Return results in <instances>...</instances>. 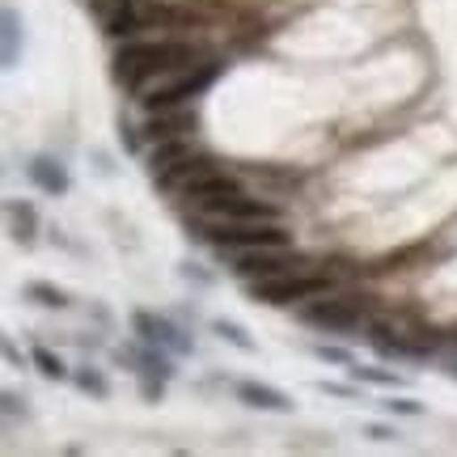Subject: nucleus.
I'll list each match as a JSON object with an SVG mask.
<instances>
[{
    "label": "nucleus",
    "instance_id": "nucleus-11",
    "mask_svg": "<svg viewBox=\"0 0 457 457\" xmlns=\"http://www.w3.org/2000/svg\"><path fill=\"white\" fill-rule=\"evenodd\" d=\"M131 322H136V330H140L148 343H165V347H174V352H191V343L179 339V330L170 327L165 318H153V313H136Z\"/></svg>",
    "mask_w": 457,
    "mask_h": 457
},
{
    "label": "nucleus",
    "instance_id": "nucleus-4",
    "mask_svg": "<svg viewBox=\"0 0 457 457\" xmlns=\"http://www.w3.org/2000/svg\"><path fill=\"white\" fill-rule=\"evenodd\" d=\"M254 301L262 305H301V301H313V296L330 293V276L322 271H284V276H271V279H254L250 284Z\"/></svg>",
    "mask_w": 457,
    "mask_h": 457
},
{
    "label": "nucleus",
    "instance_id": "nucleus-3",
    "mask_svg": "<svg viewBox=\"0 0 457 457\" xmlns=\"http://www.w3.org/2000/svg\"><path fill=\"white\" fill-rule=\"evenodd\" d=\"M204 242L216 250H262V245H288V228L279 220H228V216H204L199 220Z\"/></svg>",
    "mask_w": 457,
    "mask_h": 457
},
{
    "label": "nucleus",
    "instance_id": "nucleus-19",
    "mask_svg": "<svg viewBox=\"0 0 457 457\" xmlns=\"http://www.w3.org/2000/svg\"><path fill=\"white\" fill-rule=\"evenodd\" d=\"M77 386L81 390H94V394H106V381L98 373H77Z\"/></svg>",
    "mask_w": 457,
    "mask_h": 457
},
{
    "label": "nucleus",
    "instance_id": "nucleus-15",
    "mask_svg": "<svg viewBox=\"0 0 457 457\" xmlns=\"http://www.w3.org/2000/svg\"><path fill=\"white\" fill-rule=\"evenodd\" d=\"M26 293H30L38 305H55V310H64V305H68L64 293H60V288H51V284H30Z\"/></svg>",
    "mask_w": 457,
    "mask_h": 457
},
{
    "label": "nucleus",
    "instance_id": "nucleus-12",
    "mask_svg": "<svg viewBox=\"0 0 457 457\" xmlns=\"http://www.w3.org/2000/svg\"><path fill=\"white\" fill-rule=\"evenodd\" d=\"M237 398H242V403H250V407H259V411H288V407H293V403H288L279 390L259 386V381H237Z\"/></svg>",
    "mask_w": 457,
    "mask_h": 457
},
{
    "label": "nucleus",
    "instance_id": "nucleus-17",
    "mask_svg": "<svg viewBox=\"0 0 457 457\" xmlns=\"http://www.w3.org/2000/svg\"><path fill=\"white\" fill-rule=\"evenodd\" d=\"M4 64H17V13H4Z\"/></svg>",
    "mask_w": 457,
    "mask_h": 457
},
{
    "label": "nucleus",
    "instance_id": "nucleus-8",
    "mask_svg": "<svg viewBox=\"0 0 457 457\" xmlns=\"http://www.w3.org/2000/svg\"><path fill=\"white\" fill-rule=\"evenodd\" d=\"M187 131H195V111H187V106H170V111H153L145 123V136L153 145H162V140H179Z\"/></svg>",
    "mask_w": 457,
    "mask_h": 457
},
{
    "label": "nucleus",
    "instance_id": "nucleus-2",
    "mask_svg": "<svg viewBox=\"0 0 457 457\" xmlns=\"http://www.w3.org/2000/svg\"><path fill=\"white\" fill-rule=\"evenodd\" d=\"M216 72H220L216 60H195V64L179 68V72H165V77H157V81H148L145 89H140V106H145L148 114L170 111V106H187V102L199 98V94L216 81Z\"/></svg>",
    "mask_w": 457,
    "mask_h": 457
},
{
    "label": "nucleus",
    "instance_id": "nucleus-6",
    "mask_svg": "<svg viewBox=\"0 0 457 457\" xmlns=\"http://www.w3.org/2000/svg\"><path fill=\"white\" fill-rule=\"evenodd\" d=\"M296 267H301V259L288 254L284 245H262V250H237L233 276H242L245 284H254V279L284 276V271H296Z\"/></svg>",
    "mask_w": 457,
    "mask_h": 457
},
{
    "label": "nucleus",
    "instance_id": "nucleus-18",
    "mask_svg": "<svg viewBox=\"0 0 457 457\" xmlns=\"http://www.w3.org/2000/svg\"><path fill=\"white\" fill-rule=\"evenodd\" d=\"M34 364L43 369V377H64V364H60V356H51L47 347H34Z\"/></svg>",
    "mask_w": 457,
    "mask_h": 457
},
{
    "label": "nucleus",
    "instance_id": "nucleus-5",
    "mask_svg": "<svg viewBox=\"0 0 457 457\" xmlns=\"http://www.w3.org/2000/svg\"><path fill=\"white\" fill-rule=\"evenodd\" d=\"M369 318V296H327L301 305V322L318 330H352Z\"/></svg>",
    "mask_w": 457,
    "mask_h": 457
},
{
    "label": "nucleus",
    "instance_id": "nucleus-7",
    "mask_svg": "<svg viewBox=\"0 0 457 457\" xmlns=\"http://www.w3.org/2000/svg\"><path fill=\"white\" fill-rule=\"evenodd\" d=\"M204 216H228V220H276V208L267 199H254V195H242V191H228V195H216V199H204L195 204Z\"/></svg>",
    "mask_w": 457,
    "mask_h": 457
},
{
    "label": "nucleus",
    "instance_id": "nucleus-14",
    "mask_svg": "<svg viewBox=\"0 0 457 457\" xmlns=\"http://www.w3.org/2000/svg\"><path fill=\"white\" fill-rule=\"evenodd\" d=\"M9 216H13L17 237H21V242H30V237H34V208H21V204H13V208H9Z\"/></svg>",
    "mask_w": 457,
    "mask_h": 457
},
{
    "label": "nucleus",
    "instance_id": "nucleus-10",
    "mask_svg": "<svg viewBox=\"0 0 457 457\" xmlns=\"http://www.w3.org/2000/svg\"><path fill=\"white\" fill-rule=\"evenodd\" d=\"M191 157H195V145H191L187 136L162 140V145H153V153H148V174H153V179H165L170 170H179V165L191 162Z\"/></svg>",
    "mask_w": 457,
    "mask_h": 457
},
{
    "label": "nucleus",
    "instance_id": "nucleus-13",
    "mask_svg": "<svg viewBox=\"0 0 457 457\" xmlns=\"http://www.w3.org/2000/svg\"><path fill=\"white\" fill-rule=\"evenodd\" d=\"M30 179L38 182V191H47V195H64L68 191V174L55 162H47V157H34L30 162Z\"/></svg>",
    "mask_w": 457,
    "mask_h": 457
},
{
    "label": "nucleus",
    "instance_id": "nucleus-1",
    "mask_svg": "<svg viewBox=\"0 0 457 457\" xmlns=\"http://www.w3.org/2000/svg\"><path fill=\"white\" fill-rule=\"evenodd\" d=\"M195 60L199 47L182 43V38H136V43H123L114 51V81L140 94L148 81H157L165 72H179Z\"/></svg>",
    "mask_w": 457,
    "mask_h": 457
},
{
    "label": "nucleus",
    "instance_id": "nucleus-16",
    "mask_svg": "<svg viewBox=\"0 0 457 457\" xmlns=\"http://www.w3.org/2000/svg\"><path fill=\"white\" fill-rule=\"evenodd\" d=\"M212 327H216V335H225L228 343H237V347H242V352H250V347H254V343L245 339V330L237 327V322H225V318H216Z\"/></svg>",
    "mask_w": 457,
    "mask_h": 457
},
{
    "label": "nucleus",
    "instance_id": "nucleus-20",
    "mask_svg": "<svg viewBox=\"0 0 457 457\" xmlns=\"http://www.w3.org/2000/svg\"><path fill=\"white\" fill-rule=\"evenodd\" d=\"M356 377H364V381H377V386H390L394 373H381V369H352Z\"/></svg>",
    "mask_w": 457,
    "mask_h": 457
},
{
    "label": "nucleus",
    "instance_id": "nucleus-21",
    "mask_svg": "<svg viewBox=\"0 0 457 457\" xmlns=\"http://www.w3.org/2000/svg\"><path fill=\"white\" fill-rule=\"evenodd\" d=\"M318 356H322V360H335V364H347V352H339V347H318Z\"/></svg>",
    "mask_w": 457,
    "mask_h": 457
},
{
    "label": "nucleus",
    "instance_id": "nucleus-22",
    "mask_svg": "<svg viewBox=\"0 0 457 457\" xmlns=\"http://www.w3.org/2000/svg\"><path fill=\"white\" fill-rule=\"evenodd\" d=\"M390 411H403V415H420V407H415L411 398H398V403H390Z\"/></svg>",
    "mask_w": 457,
    "mask_h": 457
},
{
    "label": "nucleus",
    "instance_id": "nucleus-23",
    "mask_svg": "<svg viewBox=\"0 0 457 457\" xmlns=\"http://www.w3.org/2000/svg\"><path fill=\"white\" fill-rule=\"evenodd\" d=\"M453 377H457V360H453Z\"/></svg>",
    "mask_w": 457,
    "mask_h": 457
},
{
    "label": "nucleus",
    "instance_id": "nucleus-9",
    "mask_svg": "<svg viewBox=\"0 0 457 457\" xmlns=\"http://www.w3.org/2000/svg\"><path fill=\"white\" fill-rule=\"evenodd\" d=\"M228 191H242L237 187V179L233 174H225V170H216V165H204L195 179L182 187V195L191 199V204H204V199H216V195H228Z\"/></svg>",
    "mask_w": 457,
    "mask_h": 457
}]
</instances>
